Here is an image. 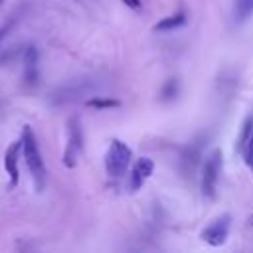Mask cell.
<instances>
[{"mask_svg":"<svg viewBox=\"0 0 253 253\" xmlns=\"http://www.w3.org/2000/svg\"><path fill=\"white\" fill-rule=\"evenodd\" d=\"M40 55H38V49L34 45H30L26 51H24V81L28 85H36L38 83V77H40Z\"/></svg>","mask_w":253,"mask_h":253,"instance_id":"8","label":"cell"},{"mask_svg":"<svg viewBox=\"0 0 253 253\" xmlns=\"http://www.w3.org/2000/svg\"><path fill=\"white\" fill-rule=\"evenodd\" d=\"M22 154V140H14L6 146L4 150V170L8 174V188H16L20 182V170H18V160Z\"/></svg>","mask_w":253,"mask_h":253,"instance_id":"7","label":"cell"},{"mask_svg":"<svg viewBox=\"0 0 253 253\" xmlns=\"http://www.w3.org/2000/svg\"><path fill=\"white\" fill-rule=\"evenodd\" d=\"M221 166H223V154L219 148H213L204 164H202V178H200V188H202V196L206 200H213L217 194V182H219V174H221Z\"/></svg>","mask_w":253,"mask_h":253,"instance_id":"3","label":"cell"},{"mask_svg":"<svg viewBox=\"0 0 253 253\" xmlns=\"http://www.w3.org/2000/svg\"><path fill=\"white\" fill-rule=\"evenodd\" d=\"M186 22H188V16H186L184 12H176V14H172V16H166V18L158 20V22L154 24V30H156V32H172V30L184 26Z\"/></svg>","mask_w":253,"mask_h":253,"instance_id":"9","label":"cell"},{"mask_svg":"<svg viewBox=\"0 0 253 253\" xmlns=\"http://www.w3.org/2000/svg\"><path fill=\"white\" fill-rule=\"evenodd\" d=\"M253 16V0H237L235 2V18L237 22H245Z\"/></svg>","mask_w":253,"mask_h":253,"instance_id":"11","label":"cell"},{"mask_svg":"<svg viewBox=\"0 0 253 253\" xmlns=\"http://www.w3.org/2000/svg\"><path fill=\"white\" fill-rule=\"evenodd\" d=\"M132 162V150L121 138H111L105 154V170L111 178H123Z\"/></svg>","mask_w":253,"mask_h":253,"instance_id":"2","label":"cell"},{"mask_svg":"<svg viewBox=\"0 0 253 253\" xmlns=\"http://www.w3.org/2000/svg\"><path fill=\"white\" fill-rule=\"evenodd\" d=\"M8 30H10V26H2V28H0V40L4 38V34H6Z\"/></svg>","mask_w":253,"mask_h":253,"instance_id":"16","label":"cell"},{"mask_svg":"<svg viewBox=\"0 0 253 253\" xmlns=\"http://www.w3.org/2000/svg\"><path fill=\"white\" fill-rule=\"evenodd\" d=\"M152 172H154L152 158H148V156L136 158L134 164L130 166V172H128V190L130 192H138L144 186V182L152 176Z\"/></svg>","mask_w":253,"mask_h":253,"instance_id":"6","label":"cell"},{"mask_svg":"<svg viewBox=\"0 0 253 253\" xmlns=\"http://www.w3.org/2000/svg\"><path fill=\"white\" fill-rule=\"evenodd\" d=\"M241 156H243L245 164H247V166L253 170V128H251V134H249V138H247V140H245V144H243Z\"/></svg>","mask_w":253,"mask_h":253,"instance_id":"14","label":"cell"},{"mask_svg":"<svg viewBox=\"0 0 253 253\" xmlns=\"http://www.w3.org/2000/svg\"><path fill=\"white\" fill-rule=\"evenodd\" d=\"M20 140H22V154H24V160H26V166L30 170V176L34 180V188L38 192L43 190L45 186V164H43V158H42V152L38 148V140H36V134L32 130L30 125H24L22 128V134H20Z\"/></svg>","mask_w":253,"mask_h":253,"instance_id":"1","label":"cell"},{"mask_svg":"<svg viewBox=\"0 0 253 253\" xmlns=\"http://www.w3.org/2000/svg\"><path fill=\"white\" fill-rule=\"evenodd\" d=\"M247 225H249V227H253V213L247 217Z\"/></svg>","mask_w":253,"mask_h":253,"instance_id":"17","label":"cell"},{"mask_svg":"<svg viewBox=\"0 0 253 253\" xmlns=\"http://www.w3.org/2000/svg\"><path fill=\"white\" fill-rule=\"evenodd\" d=\"M251 128H253V119H251V117H247V119L243 121L241 128H239L237 138H235V150H237L239 154H241V150H243L245 140H247V138H249V134H251Z\"/></svg>","mask_w":253,"mask_h":253,"instance_id":"10","label":"cell"},{"mask_svg":"<svg viewBox=\"0 0 253 253\" xmlns=\"http://www.w3.org/2000/svg\"><path fill=\"white\" fill-rule=\"evenodd\" d=\"M229 227H231V215L223 213V215L215 217L213 221H210L202 229L200 237L204 243H208L211 247H221V245H225V241L229 237Z\"/></svg>","mask_w":253,"mask_h":253,"instance_id":"5","label":"cell"},{"mask_svg":"<svg viewBox=\"0 0 253 253\" xmlns=\"http://www.w3.org/2000/svg\"><path fill=\"white\" fill-rule=\"evenodd\" d=\"M123 4L128 6V8H132V10H140V6H142L140 0H123Z\"/></svg>","mask_w":253,"mask_h":253,"instance_id":"15","label":"cell"},{"mask_svg":"<svg viewBox=\"0 0 253 253\" xmlns=\"http://www.w3.org/2000/svg\"><path fill=\"white\" fill-rule=\"evenodd\" d=\"M0 2H2V0H0Z\"/></svg>","mask_w":253,"mask_h":253,"instance_id":"18","label":"cell"},{"mask_svg":"<svg viewBox=\"0 0 253 253\" xmlns=\"http://www.w3.org/2000/svg\"><path fill=\"white\" fill-rule=\"evenodd\" d=\"M83 152V128L81 121L77 117H69L67 121V142L63 148V166L65 168H75L79 162V156Z\"/></svg>","mask_w":253,"mask_h":253,"instance_id":"4","label":"cell"},{"mask_svg":"<svg viewBox=\"0 0 253 253\" xmlns=\"http://www.w3.org/2000/svg\"><path fill=\"white\" fill-rule=\"evenodd\" d=\"M87 107H91V109H115V107H121V101L111 99V97H93L87 101Z\"/></svg>","mask_w":253,"mask_h":253,"instance_id":"12","label":"cell"},{"mask_svg":"<svg viewBox=\"0 0 253 253\" xmlns=\"http://www.w3.org/2000/svg\"><path fill=\"white\" fill-rule=\"evenodd\" d=\"M176 93H178V81L176 79H168L164 83L162 91H160V99L162 101H172L176 97Z\"/></svg>","mask_w":253,"mask_h":253,"instance_id":"13","label":"cell"}]
</instances>
